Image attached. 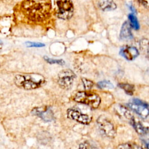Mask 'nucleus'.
Returning a JSON list of instances; mask_svg holds the SVG:
<instances>
[{"label": "nucleus", "instance_id": "nucleus-13", "mask_svg": "<svg viewBox=\"0 0 149 149\" xmlns=\"http://www.w3.org/2000/svg\"><path fill=\"white\" fill-rule=\"evenodd\" d=\"M132 124L134 128L135 129L136 131L140 135H144L148 133V129L145 126H144L140 122H136L133 118H132Z\"/></svg>", "mask_w": 149, "mask_h": 149}, {"label": "nucleus", "instance_id": "nucleus-9", "mask_svg": "<svg viewBox=\"0 0 149 149\" xmlns=\"http://www.w3.org/2000/svg\"><path fill=\"white\" fill-rule=\"evenodd\" d=\"M32 113L46 122L51 121L54 119V113L49 107H37L34 108Z\"/></svg>", "mask_w": 149, "mask_h": 149}, {"label": "nucleus", "instance_id": "nucleus-3", "mask_svg": "<svg viewBox=\"0 0 149 149\" xmlns=\"http://www.w3.org/2000/svg\"><path fill=\"white\" fill-rule=\"evenodd\" d=\"M74 100L77 102L88 105L93 108H97L101 102V98L98 95L87 91L77 93L74 97Z\"/></svg>", "mask_w": 149, "mask_h": 149}, {"label": "nucleus", "instance_id": "nucleus-14", "mask_svg": "<svg viewBox=\"0 0 149 149\" xmlns=\"http://www.w3.org/2000/svg\"><path fill=\"white\" fill-rule=\"evenodd\" d=\"M119 87L122 88L126 94L129 95H133L134 91V87L133 85L129 83H119Z\"/></svg>", "mask_w": 149, "mask_h": 149}, {"label": "nucleus", "instance_id": "nucleus-15", "mask_svg": "<svg viewBox=\"0 0 149 149\" xmlns=\"http://www.w3.org/2000/svg\"><path fill=\"white\" fill-rule=\"evenodd\" d=\"M129 19L130 21V25L131 27L135 30H138L140 28L139 23L138 22V20L136 18V17L132 13L130 14L129 15Z\"/></svg>", "mask_w": 149, "mask_h": 149}, {"label": "nucleus", "instance_id": "nucleus-18", "mask_svg": "<svg viewBox=\"0 0 149 149\" xmlns=\"http://www.w3.org/2000/svg\"><path fill=\"white\" fill-rule=\"evenodd\" d=\"M45 59V60L49 63L51 64H54V63H56L58 65H62L65 63L64 61L62 59H52V58H49L47 56H45L44 58Z\"/></svg>", "mask_w": 149, "mask_h": 149}, {"label": "nucleus", "instance_id": "nucleus-24", "mask_svg": "<svg viewBox=\"0 0 149 149\" xmlns=\"http://www.w3.org/2000/svg\"><path fill=\"white\" fill-rule=\"evenodd\" d=\"M146 55H147V58L149 59V48L147 49V50L146 51Z\"/></svg>", "mask_w": 149, "mask_h": 149}, {"label": "nucleus", "instance_id": "nucleus-4", "mask_svg": "<svg viewBox=\"0 0 149 149\" xmlns=\"http://www.w3.org/2000/svg\"><path fill=\"white\" fill-rule=\"evenodd\" d=\"M58 7L57 16L62 19H68L73 15V7L71 0H55Z\"/></svg>", "mask_w": 149, "mask_h": 149}, {"label": "nucleus", "instance_id": "nucleus-19", "mask_svg": "<svg viewBox=\"0 0 149 149\" xmlns=\"http://www.w3.org/2000/svg\"><path fill=\"white\" fill-rule=\"evenodd\" d=\"M140 48L143 52H146L149 48V41L147 39H143L140 41Z\"/></svg>", "mask_w": 149, "mask_h": 149}, {"label": "nucleus", "instance_id": "nucleus-8", "mask_svg": "<svg viewBox=\"0 0 149 149\" xmlns=\"http://www.w3.org/2000/svg\"><path fill=\"white\" fill-rule=\"evenodd\" d=\"M97 123L101 130L108 137H113L116 134L112 123L104 116H101L97 119Z\"/></svg>", "mask_w": 149, "mask_h": 149}, {"label": "nucleus", "instance_id": "nucleus-21", "mask_svg": "<svg viewBox=\"0 0 149 149\" xmlns=\"http://www.w3.org/2000/svg\"><path fill=\"white\" fill-rule=\"evenodd\" d=\"M25 44L27 47H42L45 46L44 44L41 42H35L30 41H27Z\"/></svg>", "mask_w": 149, "mask_h": 149}, {"label": "nucleus", "instance_id": "nucleus-22", "mask_svg": "<svg viewBox=\"0 0 149 149\" xmlns=\"http://www.w3.org/2000/svg\"><path fill=\"white\" fill-rule=\"evenodd\" d=\"M143 136L144 137L142 138V141L144 145L146 146V147L149 148V133H147L146 134Z\"/></svg>", "mask_w": 149, "mask_h": 149}, {"label": "nucleus", "instance_id": "nucleus-12", "mask_svg": "<svg viewBox=\"0 0 149 149\" xmlns=\"http://www.w3.org/2000/svg\"><path fill=\"white\" fill-rule=\"evenodd\" d=\"M100 8L104 11L112 10L116 8V5L113 0H98Z\"/></svg>", "mask_w": 149, "mask_h": 149}, {"label": "nucleus", "instance_id": "nucleus-16", "mask_svg": "<svg viewBox=\"0 0 149 149\" xmlns=\"http://www.w3.org/2000/svg\"><path fill=\"white\" fill-rule=\"evenodd\" d=\"M97 86L100 88H113V85L112 83L108 80H103L98 82L97 83Z\"/></svg>", "mask_w": 149, "mask_h": 149}, {"label": "nucleus", "instance_id": "nucleus-7", "mask_svg": "<svg viewBox=\"0 0 149 149\" xmlns=\"http://www.w3.org/2000/svg\"><path fill=\"white\" fill-rule=\"evenodd\" d=\"M129 107L142 118H146L149 115L148 105L141 101L134 99L128 104Z\"/></svg>", "mask_w": 149, "mask_h": 149}, {"label": "nucleus", "instance_id": "nucleus-6", "mask_svg": "<svg viewBox=\"0 0 149 149\" xmlns=\"http://www.w3.org/2000/svg\"><path fill=\"white\" fill-rule=\"evenodd\" d=\"M68 117L80 123L87 125L91 121V118L88 115L83 113L79 109L76 108H70L67 111Z\"/></svg>", "mask_w": 149, "mask_h": 149}, {"label": "nucleus", "instance_id": "nucleus-2", "mask_svg": "<svg viewBox=\"0 0 149 149\" xmlns=\"http://www.w3.org/2000/svg\"><path fill=\"white\" fill-rule=\"evenodd\" d=\"M44 77L39 74L26 73L17 74L15 77V83L19 87L26 90L37 88L44 83Z\"/></svg>", "mask_w": 149, "mask_h": 149}, {"label": "nucleus", "instance_id": "nucleus-23", "mask_svg": "<svg viewBox=\"0 0 149 149\" xmlns=\"http://www.w3.org/2000/svg\"><path fill=\"white\" fill-rule=\"evenodd\" d=\"M139 1L144 6L149 8V0H139Z\"/></svg>", "mask_w": 149, "mask_h": 149}, {"label": "nucleus", "instance_id": "nucleus-5", "mask_svg": "<svg viewBox=\"0 0 149 149\" xmlns=\"http://www.w3.org/2000/svg\"><path fill=\"white\" fill-rule=\"evenodd\" d=\"M75 77V74L70 69L62 70L58 74V84L62 88L69 89L73 84Z\"/></svg>", "mask_w": 149, "mask_h": 149}, {"label": "nucleus", "instance_id": "nucleus-1", "mask_svg": "<svg viewBox=\"0 0 149 149\" xmlns=\"http://www.w3.org/2000/svg\"><path fill=\"white\" fill-rule=\"evenodd\" d=\"M22 8L30 19L40 21L49 14L51 9L50 0H26L23 3Z\"/></svg>", "mask_w": 149, "mask_h": 149}, {"label": "nucleus", "instance_id": "nucleus-17", "mask_svg": "<svg viewBox=\"0 0 149 149\" xmlns=\"http://www.w3.org/2000/svg\"><path fill=\"white\" fill-rule=\"evenodd\" d=\"M118 148H128V149H135V148H141L140 146H138L136 144L134 143H126V144H120Z\"/></svg>", "mask_w": 149, "mask_h": 149}, {"label": "nucleus", "instance_id": "nucleus-11", "mask_svg": "<svg viewBox=\"0 0 149 149\" xmlns=\"http://www.w3.org/2000/svg\"><path fill=\"white\" fill-rule=\"evenodd\" d=\"M130 27L131 26L127 22H125L122 24L120 32V37L122 40H128L133 38Z\"/></svg>", "mask_w": 149, "mask_h": 149}, {"label": "nucleus", "instance_id": "nucleus-20", "mask_svg": "<svg viewBox=\"0 0 149 149\" xmlns=\"http://www.w3.org/2000/svg\"><path fill=\"white\" fill-rule=\"evenodd\" d=\"M82 81L83 83L84 88L86 90L90 89L93 86V83L91 80H89L87 79H82Z\"/></svg>", "mask_w": 149, "mask_h": 149}, {"label": "nucleus", "instance_id": "nucleus-25", "mask_svg": "<svg viewBox=\"0 0 149 149\" xmlns=\"http://www.w3.org/2000/svg\"><path fill=\"white\" fill-rule=\"evenodd\" d=\"M1 43H2V41H1V40H0V44H1Z\"/></svg>", "mask_w": 149, "mask_h": 149}, {"label": "nucleus", "instance_id": "nucleus-10", "mask_svg": "<svg viewBox=\"0 0 149 149\" xmlns=\"http://www.w3.org/2000/svg\"><path fill=\"white\" fill-rule=\"evenodd\" d=\"M120 54L126 59L132 61L139 55V51L134 47L126 46L120 49Z\"/></svg>", "mask_w": 149, "mask_h": 149}]
</instances>
